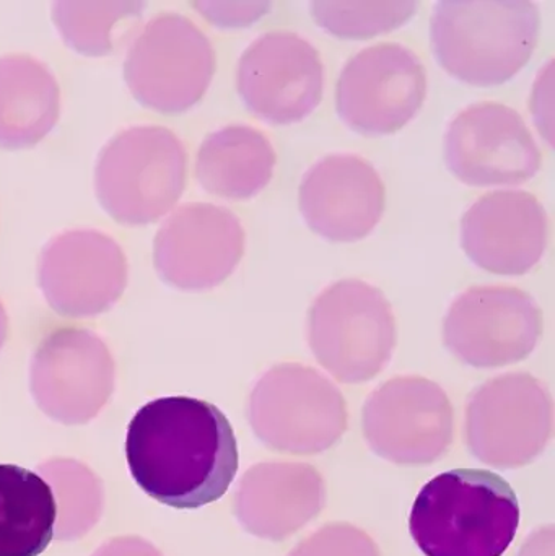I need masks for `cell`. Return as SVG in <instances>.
I'll return each instance as SVG.
<instances>
[{
    "mask_svg": "<svg viewBox=\"0 0 555 556\" xmlns=\"http://www.w3.org/2000/svg\"><path fill=\"white\" fill-rule=\"evenodd\" d=\"M299 204L305 224L316 235L335 243H354L380 224L387 189L368 160L335 153L305 173Z\"/></svg>",
    "mask_w": 555,
    "mask_h": 556,
    "instance_id": "16",
    "label": "cell"
},
{
    "mask_svg": "<svg viewBox=\"0 0 555 556\" xmlns=\"http://www.w3.org/2000/svg\"><path fill=\"white\" fill-rule=\"evenodd\" d=\"M411 0H318L312 15L319 28L342 39H368L393 31L416 13Z\"/></svg>",
    "mask_w": 555,
    "mask_h": 556,
    "instance_id": "24",
    "label": "cell"
},
{
    "mask_svg": "<svg viewBox=\"0 0 555 556\" xmlns=\"http://www.w3.org/2000/svg\"><path fill=\"white\" fill-rule=\"evenodd\" d=\"M58 502L33 470L0 464V556H39L51 544Z\"/></svg>",
    "mask_w": 555,
    "mask_h": 556,
    "instance_id": "22",
    "label": "cell"
},
{
    "mask_svg": "<svg viewBox=\"0 0 555 556\" xmlns=\"http://www.w3.org/2000/svg\"><path fill=\"white\" fill-rule=\"evenodd\" d=\"M199 12L218 26H248L270 9L267 2H198Z\"/></svg>",
    "mask_w": 555,
    "mask_h": 556,
    "instance_id": "26",
    "label": "cell"
},
{
    "mask_svg": "<svg viewBox=\"0 0 555 556\" xmlns=\"http://www.w3.org/2000/svg\"><path fill=\"white\" fill-rule=\"evenodd\" d=\"M540 26V10L530 0H442L433 7L430 42L450 75L494 87L527 65Z\"/></svg>",
    "mask_w": 555,
    "mask_h": 556,
    "instance_id": "3",
    "label": "cell"
},
{
    "mask_svg": "<svg viewBox=\"0 0 555 556\" xmlns=\"http://www.w3.org/2000/svg\"><path fill=\"white\" fill-rule=\"evenodd\" d=\"M250 420L270 450L315 454L341 438L348 417L341 392L325 376L299 363H283L254 388Z\"/></svg>",
    "mask_w": 555,
    "mask_h": 556,
    "instance_id": "7",
    "label": "cell"
},
{
    "mask_svg": "<svg viewBox=\"0 0 555 556\" xmlns=\"http://www.w3.org/2000/svg\"><path fill=\"white\" fill-rule=\"evenodd\" d=\"M244 253L240 218L225 207L191 202L173 212L153 243L163 280L182 290H207L222 283Z\"/></svg>",
    "mask_w": 555,
    "mask_h": 556,
    "instance_id": "14",
    "label": "cell"
},
{
    "mask_svg": "<svg viewBox=\"0 0 555 556\" xmlns=\"http://www.w3.org/2000/svg\"><path fill=\"white\" fill-rule=\"evenodd\" d=\"M127 281L119 244L98 230H68L52 238L39 260V287L64 316H93L113 306Z\"/></svg>",
    "mask_w": 555,
    "mask_h": 556,
    "instance_id": "15",
    "label": "cell"
},
{
    "mask_svg": "<svg viewBox=\"0 0 555 556\" xmlns=\"http://www.w3.org/2000/svg\"><path fill=\"white\" fill-rule=\"evenodd\" d=\"M427 72L413 49L380 42L349 59L339 75L336 110L355 132L387 136L422 108Z\"/></svg>",
    "mask_w": 555,
    "mask_h": 556,
    "instance_id": "9",
    "label": "cell"
},
{
    "mask_svg": "<svg viewBox=\"0 0 555 556\" xmlns=\"http://www.w3.org/2000/svg\"><path fill=\"white\" fill-rule=\"evenodd\" d=\"M364 431L371 450L383 459L406 466L432 464L452 443V405L429 379L394 378L368 397Z\"/></svg>",
    "mask_w": 555,
    "mask_h": 556,
    "instance_id": "11",
    "label": "cell"
},
{
    "mask_svg": "<svg viewBox=\"0 0 555 556\" xmlns=\"http://www.w3.org/2000/svg\"><path fill=\"white\" fill-rule=\"evenodd\" d=\"M325 67L312 42L289 31L260 36L238 64V91L251 113L274 126L299 123L321 103Z\"/></svg>",
    "mask_w": 555,
    "mask_h": 556,
    "instance_id": "12",
    "label": "cell"
},
{
    "mask_svg": "<svg viewBox=\"0 0 555 556\" xmlns=\"http://www.w3.org/2000/svg\"><path fill=\"white\" fill-rule=\"evenodd\" d=\"M130 476L150 498L176 509L217 502L238 472L228 418L211 402L162 397L139 408L126 438Z\"/></svg>",
    "mask_w": 555,
    "mask_h": 556,
    "instance_id": "1",
    "label": "cell"
},
{
    "mask_svg": "<svg viewBox=\"0 0 555 556\" xmlns=\"http://www.w3.org/2000/svg\"><path fill=\"white\" fill-rule=\"evenodd\" d=\"M520 526V505L507 480L455 469L430 480L414 503L409 531L426 556H502Z\"/></svg>",
    "mask_w": 555,
    "mask_h": 556,
    "instance_id": "2",
    "label": "cell"
},
{
    "mask_svg": "<svg viewBox=\"0 0 555 556\" xmlns=\"http://www.w3.org/2000/svg\"><path fill=\"white\" fill-rule=\"evenodd\" d=\"M323 495L321 477L313 467L260 464L241 480L238 518L251 534L280 541L318 515Z\"/></svg>",
    "mask_w": 555,
    "mask_h": 556,
    "instance_id": "18",
    "label": "cell"
},
{
    "mask_svg": "<svg viewBox=\"0 0 555 556\" xmlns=\"http://www.w3.org/2000/svg\"><path fill=\"white\" fill-rule=\"evenodd\" d=\"M7 333V316L3 311L2 304H0V346H2L3 340H5Z\"/></svg>",
    "mask_w": 555,
    "mask_h": 556,
    "instance_id": "28",
    "label": "cell"
},
{
    "mask_svg": "<svg viewBox=\"0 0 555 556\" xmlns=\"http://www.w3.org/2000/svg\"><path fill=\"white\" fill-rule=\"evenodd\" d=\"M186 162L185 146L166 127H127L98 155V201L119 224H153L181 198Z\"/></svg>",
    "mask_w": 555,
    "mask_h": 556,
    "instance_id": "4",
    "label": "cell"
},
{
    "mask_svg": "<svg viewBox=\"0 0 555 556\" xmlns=\"http://www.w3.org/2000/svg\"><path fill=\"white\" fill-rule=\"evenodd\" d=\"M61 91L48 65L28 54L0 58V147L28 149L59 119Z\"/></svg>",
    "mask_w": 555,
    "mask_h": 556,
    "instance_id": "20",
    "label": "cell"
},
{
    "mask_svg": "<svg viewBox=\"0 0 555 556\" xmlns=\"http://www.w3.org/2000/svg\"><path fill=\"white\" fill-rule=\"evenodd\" d=\"M445 162L465 185H521L540 172L541 150L517 111L478 103L463 110L446 129Z\"/></svg>",
    "mask_w": 555,
    "mask_h": 556,
    "instance_id": "13",
    "label": "cell"
},
{
    "mask_svg": "<svg viewBox=\"0 0 555 556\" xmlns=\"http://www.w3.org/2000/svg\"><path fill=\"white\" fill-rule=\"evenodd\" d=\"M313 355L338 381H370L396 346V323L383 291L367 281H336L310 309Z\"/></svg>",
    "mask_w": 555,
    "mask_h": 556,
    "instance_id": "5",
    "label": "cell"
},
{
    "mask_svg": "<svg viewBox=\"0 0 555 556\" xmlns=\"http://www.w3.org/2000/svg\"><path fill=\"white\" fill-rule=\"evenodd\" d=\"M276 168V150L261 130L234 124L209 134L195 162V175L205 191L224 199L260 194Z\"/></svg>",
    "mask_w": 555,
    "mask_h": 556,
    "instance_id": "21",
    "label": "cell"
},
{
    "mask_svg": "<svg viewBox=\"0 0 555 556\" xmlns=\"http://www.w3.org/2000/svg\"><path fill=\"white\" fill-rule=\"evenodd\" d=\"M290 556H378L364 532L345 526H329L303 542Z\"/></svg>",
    "mask_w": 555,
    "mask_h": 556,
    "instance_id": "25",
    "label": "cell"
},
{
    "mask_svg": "<svg viewBox=\"0 0 555 556\" xmlns=\"http://www.w3.org/2000/svg\"><path fill=\"white\" fill-rule=\"evenodd\" d=\"M215 72V52L199 26L178 13H163L134 39L124 62L133 97L163 114L194 106Z\"/></svg>",
    "mask_w": 555,
    "mask_h": 556,
    "instance_id": "6",
    "label": "cell"
},
{
    "mask_svg": "<svg viewBox=\"0 0 555 556\" xmlns=\"http://www.w3.org/2000/svg\"><path fill=\"white\" fill-rule=\"evenodd\" d=\"M543 333L537 301L520 288L472 287L459 294L443 323L450 352L475 368H499L527 358Z\"/></svg>",
    "mask_w": 555,
    "mask_h": 556,
    "instance_id": "10",
    "label": "cell"
},
{
    "mask_svg": "<svg viewBox=\"0 0 555 556\" xmlns=\"http://www.w3.org/2000/svg\"><path fill=\"white\" fill-rule=\"evenodd\" d=\"M553 61L543 68L538 78L537 90L533 97V113L541 132L546 137L547 142L553 143V121L546 116L544 104L553 106Z\"/></svg>",
    "mask_w": 555,
    "mask_h": 556,
    "instance_id": "27",
    "label": "cell"
},
{
    "mask_svg": "<svg viewBox=\"0 0 555 556\" xmlns=\"http://www.w3.org/2000/svg\"><path fill=\"white\" fill-rule=\"evenodd\" d=\"M547 214L527 191L482 195L462 218V247L469 260L499 276L530 273L547 247Z\"/></svg>",
    "mask_w": 555,
    "mask_h": 556,
    "instance_id": "17",
    "label": "cell"
},
{
    "mask_svg": "<svg viewBox=\"0 0 555 556\" xmlns=\"http://www.w3.org/2000/svg\"><path fill=\"white\" fill-rule=\"evenodd\" d=\"M553 401L546 386L527 372L485 382L471 397L466 420L469 450L489 466H527L546 447Z\"/></svg>",
    "mask_w": 555,
    "mask_h": 556,
    "instance_id": "8",
    "label": "cell"
},
{
    "mask_svg": "<svg viewBox=\"0 0 555 556\" xmlns=\"http://www.w3.org/2000/svg\"><path fill=\"white\" fill-rule=\"evenodd\" d=\"M143 7L129 0H59L52 5V20L65 45L75 52L106 55L140 18Z\"/></svg>",
    "mask_w": 555,
    "mask_h": 556,
    "instance_id": "23",
    "label": "cell"
},
{
    "mask_svg": "<svg viewBox=\"0 0 555 556\" xmlns=\"http://www.w3.org/2000/svg\"><path fill=\"white\" fill-rule=\"evenodd\" d=\"M113 378L110 350L85 329L52 332L33 358V392L42 410L52 401H93L100 408L113 389Z\"/></svg>",
    "mask_w": 555,
    "mask_h": 556,
    "instance_id": "19",
    "label": "cell"
}]
</instances>
